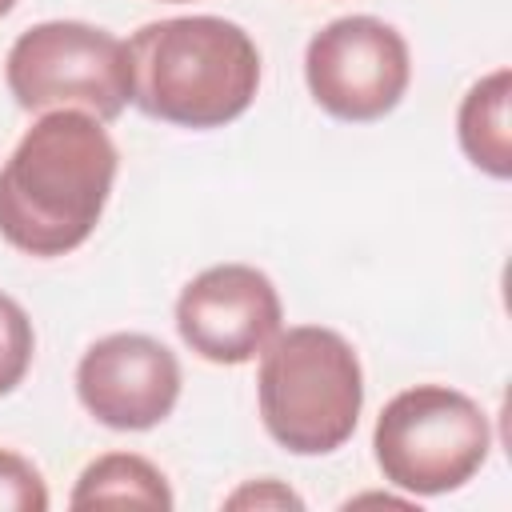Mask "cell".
<instances>
[{"label": "cell", "instance_id": "obj_1", "mask_svg": "<svg viewBox=\"0 0 512 512\" xmlns=\"http://www.w3.org/2000/svg\"><path fill=\"white\" fill-rule=\"evenodd\" d=\"M120 152L76 108L44 112L0 168V236L36 260L76 252L100 224Z\"/></svg>", "mask_w": 512, "mask_h": 512}, {"label": "cell", "instance_id": "obj_2", "mask_svg": "<svg viewBox=\"0 0 512 512\" xmlns=\"http://www.w3.org/2000/svg\"><path fill=\"white\" fill-rule=\"evenodd\" d=\"M128 60L132 104L192 132L232 124L260 88V48L224 16L152 20L132 32Z\"/></svg>", "mask_w": 512, "mask_h": 512}, {"label": "cell", "instance_id": "obj_3", "mask_svg": "<svg viewBox=\"0 0 512 512\" xmlns=\"http://www.w3.org/2000/svg\"><path fill=\"white\" fill-rule=\"evenodd\" d=\"M260 420L292 456H328L356 432L364 368L352 344L320 324L276 332L260 352Z\"/></svg>", "mask_w": 512, "mask_h": 512}, {"label": "cell", "instance_id": "obj_4", "mask_svg": "<svg viewBox=\"0 0 512 512\" xmlns=\"http://www.w3.org/2000/svg\"><path fill=\"white\" fill-rule=\"evenodd\" d=\"M372 448L392 488L408 496H444L484 468L492 424L472 396L448 384H416L384 404Z\"/></svg>", "mask_w": 512, "mask_h": 512}, {"label": "cell", "instance_id": "obj_5", "mask_svg": "<svg viewBox=\"0 0 512 512\" xmlns=\"http://www.w3.org/2000/svg\"><path fill=\"white\" fill-rule=\"evenodd\" d=\"M4 80L24 112L76 108L108 124L132 104L128 44L84 20H44L20 32L8 48Z\"/></svg>", "mask_w": 512, "mask_h": 512}, {"label": "cell", "instance_id": "obj_6", "mask_svg": "<svg viewBox=\"0 0 512 512\" xmlns=\"http://www.w3.org/2000/svg\"><path fill=\"white\" fill-rule=\"evenodd\" d=\"M304 80L328 116L344 124L384 120L412 80L408 40L380 16L328 20L304 48Z\"/></svg>", "mask_w": 512, "mask_h": 512}, {"label": "cell", "instance_id": "obj_7", "mask_svg": "<svg viewBox=\"0 0 512 512\" xmlns=\"http://www.w3.org/2000/svg\"><path fill=\"white\" fill-rule=\"evenodd\" d=\"M276 284L252 264H216L176 296V332L208 364H248L280 332Z\"/></svg>", "mask_w": 512, "mask_h": 512}, {"label": "cell", "instance_id": "obj_8", "mask_svg": "<svg viewBox=\"0 0 512 512\" xmlns=\"http://www.w3.org/2000/svg\"><path fill=\"white\" fill-rule=\"evenodd\" d=\"M180 360L144 332H112L88 344L76 364V396L92 420L116 432L164 424L180 400Z\"/></svg>", "mask_w": 512, "mask_h": 512}, {"label": "cell", "instance_id": "obj_9", "mask_svg": "<svg viewBox=\"0 0 512 512\" xmlns=\"http://www.w3.org/2000/svg\"><path fill=\"white\" fill-rule=\"evenodd\" d=\"M508 100H512V72L496 68L468 88L456 112V136L464 156L492 180L512 176V128H508Z\"/></svg>", "mask_w": 512, "mask_h": 512}, {"label": "cell", "instance_id": "obj_10", "mask_svg": "<svg viewBox=\"0 0 512 512\" xmlns=\"http://www.w3.org/2000/svg\"><path fill=\"white\" fill-rule=\"evenodd\" d=\"M68 504L72 508L132 504V508H160V512H168L176 504V496H172L164 472L152 460H144L136 452H108V456L92 460L80 472Z\"/></svg>", "mask_w": 512, "mask_h": 512}, {"label": "cell", "instance_id": "obj_11", "mask_svg": "<svg viewBox=\"0 0 512 512\" xmlns=\"http://www.w3.org/2000/svg\"><path fill=\"white\" fill-rule=\"evenodd\" d=\"M32 352H36V332L28 312L0 292V396L16 392L32 368Z\"/></svg>", "mask_w": 512, "mask_h": 512}, {"label": "cell", "instance_id": "obj_12", "mask_svg": "<svg viewBox=\"0 0 512 512\" xmlns=\"http://www.w3.org/2000/svg\"><path fill=\"white\" fill-rule=\"evenodd\" d=\"M48 488L44 476L16 452L0 448V512H44Z\"/></svg>", "mask_w": 512, "mask_h": 512}, {"label": "cell", "instance_id": "obj_13", "mask_svg": "<svg viewBox=\"0 0 512 512\" xmlns=\"http://www.w3.org/2000/svg\"><path fill=\"white\" fill-rule=\"evenodd\" d=\"M224 504H228V508H244V504H256V508H264V504H272V508H304V500H300L292 488L276 484L272 476H268V480H256V484H244V488L232 492Z\"/></svg>", "mask_w": 512, "mask_h": 512}, {"label": "cell", "instance_id": "obj_14", "mask_svg": "<svg viewBox=\"0 0 512 512\" xmlns=\"http://www.w3.org/2000/svg\"><path fill=\"white\" fill-rule=\"evenodd\" d=\"M16 4H20V0H0V16H8V12L16 8Z\"/></svg>", "mask_w": 512, "mask_h": 512}, {"label": "cell", "instance_id": "obj_15", "mask_svg": "<svg viewBox=\"0 0 512 512\" xmlns=\"http://www.w3.org/2000/svg\"><path fill=\"white\" fill-rule=\"evenodd\" d=\"M168 4H184V0H168Z\"/></svg>", "mask_w": 512, "mask_h": 512}]
</instances>
